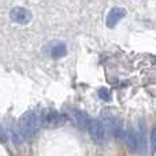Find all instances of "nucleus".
<instances>
[{
  "mask_svg": "<svg viewBox=\"0 0 156 156\" xmlns=\"http://www.w3.org/2000/svg\"><path fill=\"white\" fill-rule=\"evenodd\" d=\"M44 114L45 110H29L19 118L16 127L12 130V141L14 144H23L25 141L32 140L38 133L41 126H44Z\"/></svg>",
  "mask_w": 156,
  "mask_h": 156,
  "instance_id": "nucleus-1",
  "label": "nucleus"
},
{
  "mask_svg": "<svg viewBox=\"0 0 156 156\" xmlns=\"http://www.w3.org/2000/svg\"><path fill=\"white\" fill-rule=\"evenodd\" d=\"M86 130H88L90 138L97 144H103L107 138V129L100 119H92Z\"/></svg>",
  "mask_w": 156,
  "mask_h": 156,
  "instance_id": "nucleus-2",
  "label": "nucleus"
},
{
  "mask_svg": "<svg viewBox=\"0 0 156 156\" xmlns=\"http://www.w3.org/2000/svg\"><path fill=\"white\" fill-rule=\"evenodd\" d=\"M66 122H67V116L55 108L47 110L44 114V126L47 127H60Z\"/></svg>",
  "mask_w": 156,
  "mask_h": 156,
  "instance_id": "nucleus-3",
  "label": "nucleus"
},
{
  "mask_svg": "<svg viewBox=\"0 0 156 156\" xmlns=\"http://www.w3.org/2000/svg\"><path fill=\"white\" fill-rule=\"evenodd\" d=\"M10 18L12 22L19 25H26L30 22L32 19V12L29 10H26L25 7H15L11 10L10 12Z\"/></svg>",
  "mask_w": 156,
  "mask_h": 156,
  "instance_id": "nucleus-4",
  "label": "nucleus"
},
{
  "mask_svg": "<svg viewBox=\"0 0 156 156\" xmlns=\"http://www.w3.org/2000/svg\"><path fill=\"white\" fill-rule=\"evenodd\" d=\"M45 52L49 55L51 58H62L67 54V47L65 43L62 41H54V43H49L45 47Z\"/></svg>",
  "mask_w": 156,
  "mask_h": 156,
  "instance_id": "nucleus-5",
  "label": "nucleus"
},
{
  "mask_svg": "<svg viewBox=\"0 0 156 156\" xmlns=\"http://www.w3.org/2000/svg\"><path fill=\"white\" fill-rule=\"evenodd\" d=\"M122 140L125 141L126 147L130 149L132 152H137L138 149L141 148L140 145V141H138V136H137V132H134L133 129H129V130H125L123 133V137Z\"/></svg>",
  "mask_w": 156,
  "mask_h": 156,
  "instance_id": "nucleus-6",
  "label": "nucleus"
},
{
  "mask_svg": "<svg viewBox=\"0 0 156 156\" xmlns=\"http://www.w3.org/2000/svg\"><path fill=\"white\" fill-rule=\"evenodd\" d=\"M125 15H126V10L123 7H114L107 15V26L114 27L118 22H121V19L125 18Z\"/></svg>",
  "mask_w": 156,
  "mask_h": 156,
  "instance_id": "nucleus-7",
  "label": "nucleus"
},
{
  "mask_svg": "<svg viewBox=\"0 0 156 156\" xmlns=\"http://www.w3.org/2000/svg\"><path fill=\"white\" fill-rule=\"evenodd\" d=\"M71 115H73V118H74V121H76V123L78 125V127H81V129H88L92 118L85 111L78 110V108H73V110H71Z\"/></svg>",
  "mask_w": 156,
  "mask_h": 156,
  "instance_id": "nucleus-8",
  "label": "nucleus"
},
{
  "mask_svg": "<svg viewBox=\"0 0 156 156\" xmlns=\"http://www.w3.org/2000/svg\"><path fill=\"white\" fill-rule=\"evenodd\" d=\"M97 94H99V97L101 100H105V101H110L111 100V92L108 88H100L99 90H97Z\"/></svg>",
  "mask_w": 156,
  "mask_h": 156,
  "instance_id": "nucleus-9",
  "label": "nucleus"
},
{
  "mask_svg": "<svg viewBox=\"0 0 156 156\" xmlns=\"http://www.w3.org/2000/svg\"><path fill=\"white\" fill-rule=\"evenodd\" d=\"M151 148L152 151H156V126L151 132Z\"/></svg>",
  "mask_w": 156,
  "mask_h": 156,
  "instance_id": "nucleus-10",
  "label": "nucleus"
},
{
  "mask_svg": "<svg viewBox=\"0 0 156 156\" xmlns=\"http://www.w3.org/2000/svg\"><path fill=\"white\" fill-rule=\"evenodd\" d=\"M5 140V134H4V130H3L2 125H0V141H4Z\"/></svg>",
  "mask_w": 156,
  "mask_h": 156,
  "instance_id": "nucleus-11",
  "label": "nucleus"
}]
</instances>
